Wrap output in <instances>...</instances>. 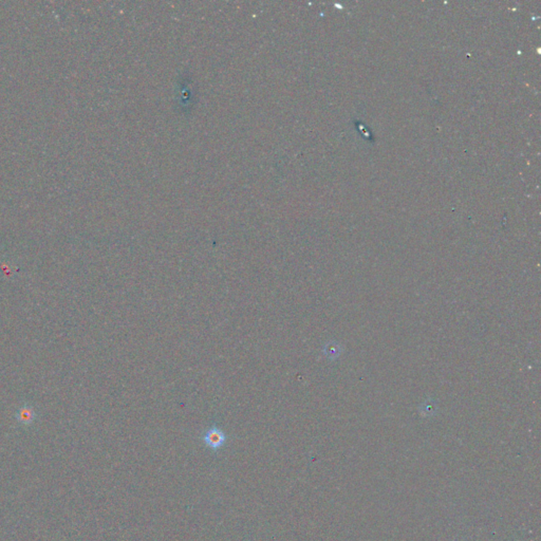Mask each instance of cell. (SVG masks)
<instances>
[{
  "label": "cell",
  "instance_id": "1",
  "mask_svg": "<svg viewBox=\"0 0 541 541\" xmlns=\"http://www.w3.org/2000/svg\"><path fill=\"white\" fill-rule=\"evenodd\" d=\"M202 439L204 444L209 447L211 451L217 452L225 445L227 437L221 428L211 426L204 432Z\"/></svg>",
  "mask_w": 541,
  "mask_h": 541
},
{
  "label": "cell",
  "instance_id": "2",
  "mask_svg": "<svg viewBox=\"0 0 541 541\" xmlns=\"http://www.w3.org/2000/svg\"><path fill=\"white\" fill-rule=\"evenodd\" d=\"M35 418H36L35 410H34V408L32 406L29 405V404H23L17 410L16 420L22 425L32 424L34 422Z\"/></svg>",
  "mask_w": 541,
  "mask_h": 541
}]
</instances>
